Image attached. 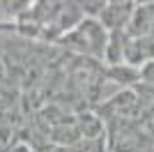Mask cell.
<instances>
[{
  "label": "cell",
  "instance_id": "obj_3",
  "mask_svg": "<svg viewBox=\"0 0 154 152\" xmlns=\"http://www.w3.org/2000/svg\"><path fill=\"white\" fill-rule=\"evenodd\" d=\"M108 76L113 78V81L122 83V85L140 81V76H138V69H136V67H129V65H113V67L108 69Z\"/></svg>",
  "mask_w": 154,
  "mask_h": 152
},
{
  "label": "cell",
  "instance_id": "obj_4",
  "mask_svg": "<svg viewBox=\"0 0 154 152\" xmlns=\"http://www.w3.org/2000/svg\"><path fill=\"white\" fill-rule=\"evenodd\" d=\"M138 76H140V81L154 85V60H147V62L143 65L140 69H138Z\"/></svg>",
  "mask_w": 154,
  "mask_h": 152
},
{
  "label": "cell",
  "instance_id": "obj_1",
  "mask_svg": "<svg viewBox=\"0 0 154 152\" xmlns=\"http://www.w3.org/2000/svg\"><path fill=\"white\" fill-rule=\"evenodd\" d=\"M58 42L62 46H67V49H71V51L83 53V55L103 58L106 44H108V30L99 23V19H88L85 16L69 32H64Z\"/></svg>",
  "mask_w": 154,
  "mask_h": 152
},
{
  "label": "cell",
  "instance_id": "obj_2",
  "mask_svg": "<svg viewBox=\"0 0 154 152\" xmlns=\"http://www.w3.org/2000/svg\"><path fill=\"white\" fill-rule=\"evenodd\" d=\"M134 14V5L129 2H106L103 12L99 14V23L106 28L108 32H124L127 30L129 21Z\"/></svg>",
  "mask_w": 154,
  "mask_h": 152
}]
</instances>
